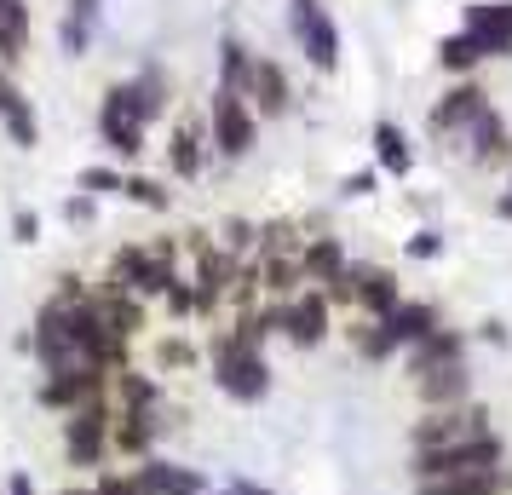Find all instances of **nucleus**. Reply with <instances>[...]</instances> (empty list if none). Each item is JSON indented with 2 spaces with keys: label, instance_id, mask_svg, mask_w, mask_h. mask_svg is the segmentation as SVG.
I'll use <instances>...</instances> for the list:
<instances>
[{
  "label": "nucleus",
  "instance_id": "obj_14",
  "mask_svg": "<svg viewBox=\"0 0 512 495\" xmlns=\"http://www.w3.org/2000/svg\"><path fill=\"white\" fill-rule=\"evenodd\" d=\"M208 150H213V133H208V116H179L173 121V139H167V167L179 179H196L208 167Z\"/></svg>",
  "mask_w": 512,
  "mask_h": 495
},
{
  "label": "nucleus",
  "instance_id": "obj_6",
  "mask_svg": "<svg viewBox=\"0 0 512 495\" xmlns=\"http://www.w3.org/2000/svg\"><path fill=\"white\" fill-rule=\"evenodd\" d=\"M208 133H213V150H219L225 162H242L259 144V110L242 93H225V87H219V93L208 98Z\"/></svg>",
  "mask_w": 512,
  "mask_h": 495
},
{
  "label": "nucleus",
  "instance_id": "obj_37",
  "mask_svg": "<svg viewBox=\"0 0 512 495\" xmlns=\"http://www.w3.org/2000/svg\"><path fill=\"white\" fill-rule=\"evenodd\" d=\"M443 254V236L438 231H415L409 236V260H438Z\"/></svg>",
  "mask_w": 512,
  "mask_h": 495
},
{
  "label": "nucleus",
  "instance_id": "obj_23",
  "mask_svg": "<svg viewBox=\"0 0 512 495\" xmlns=\"http://www.w3.org/2000/svg\"><path fill=\"white\" fill-rule=\"evenodd\" d=\"M415 495H507L512 472L489 467V472H461V478H432V484H409Z\"/></svg>",
  "mask_w": 512,
  "mask_h": 495
},
{
  "label": "nucleus",
  "instance_id": "obj_40",
  "mask_svg": "<svg viewBox=\"0 0 512 495\" xmlns=\"http://www.w3.org/2000/svg\"><path fill=\"white\" fill-rule=\"evenodd\" d=\"M64 219H70V225H93V196H70V202H64Z\"/></svg>",
  "mask_w": 512,
  "mask_h": 495
},
{
  "label": "nucleus",
  "instance_id": "obj_2",
  "mask_svg": "<svg viewBox=\"0 0 512 495\" xmlns=\"http://www.w3.org/2000/svg\"><path fill=\"white\" fill-rule=\"evenodd\" d=\"M179 271V242L173 236H156V242H121L110 254V271H104V288L116 294H133V300H162L167 283Z\"/></svg>",
  "mask_w": 512,
  "mask_h": 495
},
{
  "label": "nucleus",
  "instance_id": "obj_11",
  "mask_svg": "<svg viewBox=\"0 0 512 495\" xmlns=\"http://www.w3.org/2000/svg\"><path fill=\"white\" fill-rule=\"evenodd\" d=\"M167 409H116V426H110V449H116V461H133L139 467L144 455H156L162 444V432L173 421H162Z\"/></svg>",
  "mask_w": 512,
  "mask_h": 495
},
{
  "label": "nucleus",
  "instance_id": "obj_35",
  "mask_svg": "<svg viewBox=\"0 0 512 495\" xmlns=\"http://www.w3.org/2000/svg\"><path fill=\"white\" fill-rule=\"evenodd\" d=\"M93 495H144V490H139V478H133V467L127 472L104 467V472H93Z\"/></svg>",
  "mask_w": 512,
  "mask_h": 495
},
{
  "label": "nucleus",
  "instance_id": "obj_21",
  "mask_svg": "<svg viewBox=\"0 0 512 495\" xmlns=\"http://www.w3.org/2000/svg\"><path fill=\"white\" fill-rule=\"evenodd\" d=\"M461 139H466V156H472L478 167H501V162H512V133H507V121L495 116V110H484V116L472 121Z\"/></svg>",
  "mask_w": 512,
  "mask_h": 495
},
{
  "label": "nucleus",
  "instance_id": "obj_4",
  "mask_svg": "<svg viewBox=\"0 0 512 495\" xmlns=\"http://www.w3.org/2000/svg\"><path fill=\"white\" fill-rule=\"evenodd\" d=\"M110 426H116V403L110 398L81 403L75 415H64V461H70L75 472H104L110 461H116Z\"/></svg>",
  "mask_w": 512,
  "mask_h": 495
},
{
  "label": "nucleus",
  "instance_id": "obj_38",
  "mask_svg": "<svg viewBox=\"0 0 512 495\" xmlns=\"http://www.w3.org/2000/svg\"><path fill=\"white\" fill-rule=\"evenodd\" d=\"M374 185H380V173H369V167H363V173H346V179H340V196H351V202H357V196H374Z\"/></svg>",
  "mask_w": 512,
  "mask_h": 495
},
{
  "label": "nucleus",
  "instance_id": "obj_44",
  "mask_svg": "<svg viewBox=\"0 0 512 495\" xmlns=\"http://www.w3.org/2000/svg\"><path fill=\"white\" fill-rule=\"evenodd\" d=\"M495 213H501V219L512 225V190H501V202H495Z\"/></svg>",
  "mask_w": 512,
  "mask_h": 495
},
{
  "label": "nucleus",
  "instance_id": "obj_3",
  "mask_svg": "<svg viewBox=\"0 0 512 495\" xmlns=\"http://www.w3.org/2000/svg\"><path fill=\"white\" fill-rule=\"evenodd\" d=\"M507 467V438L489 426L478 438H461L449 449H432V455H409V484H432V478H461V472H489Z\"/></svg>",
  "mask_w": 512,
  "mask_h": 495
},
{
  "label": "nucleus",
  "instance_id": "obj_22",
  "mask_svg": "<svg viewBox=\"0 0 512 495\" xmlns=\"http://www.w3.org/2000/svg\"><path fill=\"white\" fill-rule=\"evenodd\" d=\"M386 329H392V340L409 352V346H420L426 334H438L443 329V311L432 306V300H403V306L386 317Z\"/></svg>",
  "mask_w": 512,
  "mask_h": 495
},
{
  "label": "nucleus",
  "instance_id": "obj_27",
  "mask_svg": "<svg viewBox=\"0 0 512 495\" xmlns=\"http://www.w3.org/2000/svg\"><path fill=\"white\" fill-rule=\"evenodd\" d=\"M351 352L363 357V363H374V369H386V363H397V357H403V346L392 340V329H386V323L357 317V329H351Z\"/></svg>",
  "mask_w": 512,
  "mask_h": 495
},
{
  "label": "nucleus",
  "instance_id": "obj_34",
  "mask_svg": "<svg viewBox=\"0 0 512 495\" xmlns=\"http://www.w3.org/2000/svg\"><path fill=\"white\" fill-rule=\"evenodd\" d=\"M196 363H208V352H196L190 340H179V334H167V340H156V369H196Z\"/></svg>",
  "mask_w": 512,
  "mask_h": 495
},
{
  "label": "nucleus",
  "instance_id": "obj_41",
  "mask_svg": "<svg viewBox=\"0 0 512 495\" xmlns=\"http://www.w3.org/2000/svg\"><path fill=\"white\" fill-rule=\"evenodd\" d=\"M478 340H484V346H507L512 334H507V323H501V317H484V323H478Z\"/></svg>",
  "mask_w": 512,
  "mask_h": 495
},
{
  "label": "nucleus",
  "instance_id": "obj_33",
  "mask_svg": "<svg viewBox=\"0 0 512 495\" xmlns=\"http://www.w3.org/2000/svg\"><path fill=\"white\" fill-rule=\"evenodd\" d=\"M121 196L139 202V208H150V213H167V202H173L162 179H144V173H127V179H121Z\"/></svg>",
  "mask_w": 512,
  "mask_h": 495
},
{
  "label": "nucleus",
  "instance_id": "obj_42",
  "mask_svg": "<svg viewBox=\"0 0 512 495\" xmlns=\"http://www.w3.org/2000/svg\"><path fill=\"white\" fill-rule=\"evenodd\" d=\"M213 495H271L265 484H248V478H231V484H219Z\"/></svg>",
  "mask_w": 512,
  "mask_h": 495
},
{
  "label": "nucleus",
  "instance_id": "obj_17",
  "mask_svg": "<svg viewBox=\"0 0 512 495\" xmlns=\"http://www.w3.org/2000/svg\"><path fill=\"white\" fill-rule=\"evenodd\" d=\"M409 386H415L420 409H461V403H472V369H466V363H449V369L415 375Z\"/></svg>",
  "mask_w": 512,
  "mask_h": 495
},
{
  "label": "nucleus",
  "instance_id": "obj_43",
  "mask_svg": "<svg viewBox=\"0 0 512 495\" xmlns=\"http://www.w3.org/2000/svg\"><path fill=\"white\" fill-rule=\"evenodd\" d=\"M6 495H41V484H35L29 472H12V478H6Z\"/></svg>",
  "mask_w": 512,
  "mask_h": 495
},
{
  "label": "nucleus",
  "instance_id": "obj_28",
  "mask_svg": "<svg viewBox=\"0 0 512 495\" xmlns=\"http://www.w3.org/2000/svg\"><path fill=\"white\" fill-rule=\"evenodd\" d=\"M248 81H254V52L242 47L236 35H225V41H219V87L248 98Z\"/></svg>",
  "mask_w": 512,
  "mask_h": 495
},
{
  "label": "nucleus",
  "instance_id": "obj_13",
  "mask_svg": "<svg viewBox=\"0 0 512 495\" xmlns=\"http://www.w3.org/2000/svg\"><path fill=\"white\" fill-rule=\"evenodd\" d=\"M144 495H213L208 472L202 467H185V461H167V455H144L133 467Z\"/></svg>",
  "mask_w": 512,
  "mask_h": 495
},
{
  "label": "nucleus",
  "instance_id": "obj_32",
  "mask_svg": "<svg viewBox=\"0 0 512 495\" xmlns=\"http://www.w3.org/2000/svg\"><path fill=\"white\" fill-rule=\"evenodd\" d=\"M162 311L173 317V323H190V317H196V283H190L185 265L173 271V283H167V294H162Z\"/></svg>",
  "mask_w": 512,
  "mask_h": 495
},
{
  "label": "nucleus",
  "instance_id": "obj_9",
  "mask_svg": "<svg viewBox=\"0 0 512 495\" xmlns=\"http://www.w3.org/2000/svg\"><path fill=\"white\" fill-rule=\"evenodd\" d=\"M328 334H334V306H328L323 288H305L294 300H282V340H288V346L317 352Z\"/></svg>",
  "mask_w": 512,
  "mask_h": 495
},
{
  "label": "nucleus",
  "instance_id": "obj_19",
  "mask_svg": "<svg viewBox=\"0 0 512 495\" xmlns=\"http://www.w3.org/2000/svg\"><path fill=\"white\" fill-rule=\"evenodd\" d=\"M0 127L18 150H35L41 144V121H35V104L24 98V87L12 75H0Z\"/></svg>",
  "mask_w": 512,
  "mask_h": 495
},
{
  "label": "nucleus",
  "instance_id": "obj_18",
  "mask_svg": "<svg viewBox=\"0 0 512 495\" xmlns=\"http://www.w3.org/2000/svg\"><path fill=\"white\" fill-rule=\"evenodd\" d=\"M449 363H466V334L449 329V323H443L438 334H426L420 346H409V352H403V369H409V380H415V375H432V369H449Z\"/></svg>",
  "mask_w": 512,
  "mask_h": 495
},
{
  "label": "nucleus",
  "instance_id": "obj_26",
  "mask_svg": "<svg viewBox=\"0 0 512 495\" xmlns=\"http://www.w3.org/2000/svg\"><path fill=\"white\" fill-rule=\"evenodd\" d=\"M374 156H380V173L409 179V167H415V144H409V133H403L397 121H374Z\"/></svg>",
  "mask_w": 512,
  "mask_h": 495
},
{
  "label": "nucleus",
  "instance_id": "obj_7",
  "mask_svg": "<svg viewBox=\"0 0 512 495\" xmlns=\"http://www.w3.org/2000/svg\"><path fill=\"white\" fill-rule=\"evenodd\" d=\"M110 369H52V375H41V386H35V403L41 409H52V415H75L81 403H98L110 398Z\"/></svg>",
  "mask_w": 512,
  "mask_h": 495
},
{
  "label": "nucleus",
  "instance_id": "obj_16",
  "mask_svg": "<svg viewBox=\"0 0 512 495\" xmlns=\"http://www.w3.org/2000/svg\"><path fill=\"white\" fill-rule=\"evenodd\" d=\"M466 35L478 41L484 58H507L512 52V0H495V6L472 0L466 6Z\"/></svg>",
  "mask_w": 512,
  "mask_h": 495
},
{
  "label": "nucleus",
  "instance_id": "obj_5",
  "mask_svg": "<svg viewBox=\"0 0 512 495\" xmlns=\"http://www.w3.org/2000/svg\"><path fill=\"white\" fill-rule=\"evenodd\" d=\"M478 432H489V409L478 398L461 409H420L409 421V455H432V449H449L461 438H478Z\"/></svg>",
  "mask_w": 512,
  "mask_h": 495
},
{
  "label": "nucleus",
  "instance_id": "obj_12",
  "mask_svg": "<svg viewBox=\"0 0 512 495\" xmlns=\"http://www.w3.org/2000/svg\"><path fill=\"white\" fill-rule=\"evenodd\" d=\"M397 306H403V283H397V271H386V265H351V311H357V317L386 323Z\"/></svg>",
  "mask_w": 512,
  "mask_h": 495
},
{
  "label": "nucleus",
  "instance_id": "obj_20",
  "mask_svg": "<svg viewBox=\"0 0 512 495\" xmlns=\"http://www.w3.org/2000/svg\"><path fill=\"white\" fill-rule=\"evenodd\" d=\"M248 104H254L259 116H288V110H294V87H288V75H282L277 58H254Z\"/></svg>",
  "mask_w": 512,
  "mask_h": 495
},
{
  "label": "nucleus",
  "instance_id": "obj_30",
  "mask_svg": "<svg viewBox=\"0 0 512 495\" xmlns=\"http://www.w3.org/2000/svg\"><path fill=\"white\" fill-rule=\"evenodd\" d=\"M93 12H98V0H70V12H64V29H58V41H64V52H70V58H81V52H87V29H93Z\"/></svg>",
  "mask_w": 512,
  "mask_h": 495
},
{
  "label": "nucleus",
  "instance_id": "obj_45",
  "mask_svg": "<svg viewBox=\"0 0 512 495\" xmlns=\"http://www.w3.org/2000/svg\"><path fill=\"white\" fill-rule=\"evenodd\" d=\"M58 495H93V484H70V490H58Z\"/></svg>",
  "mask_w": 512,
  "mask_h": 495
},
{
  "label": "nucleus",
  "instance_id": "obj_25",
  "mask_svg": "<svg viewBox=\"0 0 512 495\" xmlns=\"http://www.w3.org/2000/svg\"><path fill=\"white\" fill-rule=\"evenodd\" d=\"M110 403H116V409H167V392L150 369H121V375L110 380Z\"/></svg>",
  "mask_w": 512,
  "mask_h": 495
},
{
  "label": "nucleus",
  "instance_id": "obj_29",
  "mask_svg": "<svg viewBox=\"0 0 512 495\" xmlns=\"http://www.w3.org/2000/svg\"><path fill=\"white\" fill-rule=\"evenodd\" d=\"M213 242H219L231 260H254V254H259V225H254V219H242V213H231V219H219Z\"/></svg>",
  "mask_w": 512,
  "mask_h": 495
},
{
  "label": "nucleus",
  "instance_id": "obj_1",
  "mask_svg": "<svg viewBox=\"0 0 512 495\" xmlns=\"http://www.w3.org/2000/svg\"><path fill=\"white\" fill-rule=\"evenodd\" d=\"M208 375L213 386L225 392L231 403H265L271 398V357H265V346H254V340H242L236 329H219L208 340Z\"/></svg>",
  "mask_w": 512,
  "mask_h": 495
},
{
  "label": "nucleus",
  "instance_id": "obj_10",
  "mask_svg": "<svg viewBox=\"0 0 512 495\" xmlns=\"http://www.w3.org/2000/svg\"><path fill=\"white\" fill-rule=\"evenodd\" d=\"M288 18H294V35H300V52L311 58V70H323V75L340 70V29H334V18L323 6L317 0H294Z\"/></svg>",
  "mask_w": 512,
  "mask_h": 495
},
{
  "label": "nucleus",
  "instance_id": "obj_8",
  "mask_svg": "<svg viewBox=\"0 0 512 495\" xmlns=\"http://www.w3.org/2000/svg\"><path fill=\"white\" fill-rule=\"evenodd\" d=\"M98 139L110 144V156H121V162H139L144 150V116L133 110V87L121 81V87H110L104 93V104H98Z\"/></svg>",
  "mask_w": 512,
  "mask_h": 495
},
{
  "label": "nucleus",
  "instance_id": "obj_39",
  "mask_svg": "<svg viewBox=\"0 0 512 495\" xmlns=\"http://www.w3.org/2000/svg\"><path fill=\"white\" fill-rule=\"evenodd\" d=\"M12 236H18V242H41V219H35V208L12 213Z\"/></svg>",
  "mask_w": 512,
  "mask_h": 495
},
{
  "label": "nucleus",
  "instance_id": "obj_36",
  "mask_svg": "<svg viewBox=\"0 0 512 495\" xmlns=\"http://www.w3.org/2000/svg\"><path fill=\"white\" fill-rule=\"evenodd\" d=\"M121 179H127V173H116V167H81V190H87V196H104V190L121 196Z\"/></svg>",
  "mask_w": 512,
  "mask_h": 495
},
{
  "label": "nucleus",
  "instance_id": "obj_24",
  "mask_svg": "<svg viewBox=\"0 0 512 495\" xmlns=\"http://www.w3.org/2000/svg\"><path fill=\"white\" fill-rule=\"evenodd\" d=\"M93 300H98V317L110 323V334H121L127 346L144 334V300H133V294H116V288H93Z\"/></svg>",
  "mask_w": 512,
  "mask_h": 495
},
{
  "label": "nucleus",
  "instance_id": "obj_31",
  "mask_svg": "<svg viewBox=\"0 0 512 495\" xmlns=\"http://www.w3.org/2000/svg\"><path fill=\"white\" fill-rule=\"evenodd\" d=\"M438 64L449 75H466L472 64H484V52H478V41L461 29V35H443V41H438Z\"/></svg>",
  "mask_w": 512,
  "mask_h": 495
},
{
  "label": "nucleus",
  "instance_id": "obj_15",
  "mask_svg": "<svg viewBox=\"0 0 512 495\" xmlns=\"http://www.w3.org/2000/svg\"><path fill=\"white\" fill-rule=\"evenodd\" d=\"M484 110H489V93H484V87H472V81H455V87H449V93L432 104L426 127H432V133H455V139H461V133H466V127H472L478 116H484Z\"/></svg>",
  "mask_w": 512,
  "mask_h": 495
}]
</instances>
